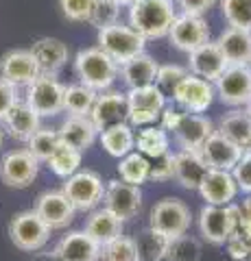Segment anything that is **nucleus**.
Masks as SVG:
<instances>
[{
    "label": "nucleus",
    "mask_w": 251,
    "mask_h": 261,
    "mask_svg": "<svg viewBox=\"0 0 251 261\" xmlns=\"http://www.w3.org/2000/svg\"><path fill=\"white\" fill-rule=\"evenodd\" d=\"M177 18L173 0H133L129 5V27L147 39L168 35Z\"/></svg>",
    "instance_id": "nucleus-1"
},
{
    "label": "nucleus",
    "mask_w": 251,
    "mask_h": 261,
    "mask_svg": "<svg viewBox=\"0 0 251 261\" xmlns=\"http://www.w3.org/2000/svg\"><path fill=\"white\" fill-rule=\"evenodd\" d=\"M75 72H77L79 83H83L85 87L94 89L96 94H101L111 89L114 81L118 79L120 65L109 55H105L99 46H92L77 53Z\"/></svg>",
    "instance_id": "nucleus-2"
},
{
    "label": "nucleus",
    "mask_w": 251,
    "mask_h": 261,
    "mask_svg": "<svg viewBox=\"0 0 251 261\" xmlns=\"http://www.w3.org/2000/svg\"><path fill=\"white\" fill-rule=\"evenodd\" d=\"M96 42H99L101 50L109 55L118 65H123L129 59H133L135 55L144 53V46H147V39L140 33H135L129 24H120V22L101 29L99 35H96Z\"/></svg>",
    "instance_id": "nucleus-3"
},
{
    "label": "nucleus",
    "mask_w": 251,
    "mask_h": 261,
    "mask_svg": "<svg viewBox=\"0 0 251 261\" xmlns=\"http://www.w3.org/2000/svg\"><path fill=\"white\" fill-rule=\"evenodd\" d=\"M9 238L22 252H37L51 240V226L37 216L35 209H27L11 218Z\"/></svg>",
    "instance_id": "nucleus-4"
},
{
    "label": "nucleus",
    "mask_w": 251,
    "mask_h": 261,
    "mask_svg": "<svg viewBox=\"0 0 251 261\" xmlns=\"http://www.w3.org/2000/svg\"><path fill=\"white\" fill-rule=\"evenodd\" d=\"M61 192L66 194L75 211H94L103 202L105 183L94 170H79L72 176L63 178Z\"/></svg>",
    "instance_id": "nucleus-5"
},
{
    "label": "nucleus",
    "mask_w": 251,
    "mask_h": 261,
    "mask_svg": "<svg viewBox=\"0 0 251 261\" xmlns=\"http://www.w3.org/2000/svg\"><path fill=\"white\" fill-rule=\"evenodd\" d=\"M240 209L234 205H203L199 214V233L208 244L214 246H223L225 242L232 238V233L236 231Z\"/></svg>",
    "instance_id": "nucleus-6"
},
{
    "label": "nucleus",
    "mask_w": 251,
    "mask_h": 261,
    "mask_svg": "<svg viewBox=\"0 0 251 261\" xmlns=\"http://www.w3.org/2000/svg\"><path fill=\"white\" fill-rule=\"evenodd\" d=\"M63 94L66 85H61L57 76L39 74L33 83L27 85V105L39 118H53L63 111Z\"/></svg>",
    "instance_id": "nucleus-7"
},
{
    "label": "nucleus",
    "mask_w": 251,
    "mask_h": 261,
    "mask_svg": "<svg viewBox=\"0 0 251 261\" xmlns=\"http://www.w3.org/2000/svg\"><path fill=\"white\" fill-rule=\"evenodd\" d=\"M190 222H192L190 207L179 198H162L159 202L153 205L149 214V226L164 233L171 240L188 233Z\"/></svg>",
    "instance_id": "nucleus-8"
},
{
    "label": "nucleus",
    "mask_w": 251,
    "mask_h": 261,
    "mask_svg": "<svg viewBox=\"0 0 251 261\" xmlns=\"http://www.w3.org/2000/svg\"><path fill=\"white\" fill-rule=\"evenodd\" d=\"M214 92L218 100L227 107L240 109L251 100V68L249 65H227L216 79Z\"/></svg>",
    "instance_id": "nucleus-9"
},
{
    "label": "nucleus",
    "mask_w": 251,
    "mask_h": 261,
    "mask_svg": "<svg viewBox=\"0 0 251 261\" xmlns=\"http://www.w3.org/2000/svg\"><path fill=\"white\" fill-rule=\"evenodd\" d=\"M39 174V161L27 148L7 152L0 161V181L11 190H27Z\"/></svg>",
    "instance_id": "nucleus-10"
},
{
    "label": "nucleus",
    "mask_w": 251,
    "mask_h": 261,
    "mask_svg": "<svg viewBox=\"0 0 251 261\" xmlns=\"http://www.w3.org/2000/svg\"><path fill=\"white\" fill-rule=\"evenodd\" d=\"M103 207L109 209L114 216L120 220H131L138 216L142 207V192L140 187L129 185L120 178H111L105 183V194H103Z\"/></svg>",
    "instance_id": "nucleus-11"
},
{
    "label": "nucleus",
    "mask_w": 251,
    "mask_h": 261,
    "mask_svg": "<svg viewBox=\"0 0 251 261\" xmlns=\"http://www.w3.org/2000/svg\"><path fill=\"white\" fill-rule=\"evenodd\" d=\"M166 37L171 39V44L177 50L188 55L192 50H197L199 46H203L206 42H210V27L201 15L177 13V18Z\"/></svg>",
    "instance_id": "nucleus-12"
},
{
    "label": "nucleus",
    "mask_w": 251,
    "mask_h": 261,
    "mask_svg": "<svg viewBox=\"0 0 251 261\" xmlns=\"http://www.w3.org/2000/svg\"><path fill=\"white\" fill-rule=\"evenodd\" d=\"M214 96H216L214 83L203 81L188 72V76L177 87L173 102L179 105V109L186 113H203L210 109V105L214 102Z\"/></svg>",
    "instance_id": "nucleus-13"
},
{
    "label": "nucleus",
    "mask_w": 251,
    "mask_h": 261,
    "mask_svg": "<svg viewBox=\"0 0 251 261\" xmlns=\"http://www.w3.org/2000/svg\"><path fill=\"white\" fill-rule=\"evenodd\" d=\"M129 116V102H127V94L123 92H114V89H107V92H101L94 100V107L90 111V118L94 122L96 130H105L111 128L116 124H123L127 122Z\"/></svg>",
    "instance_id": "nucleus-14"
},
{
    "label": "nucleus",
    "mask_w": 251,
    "mask_h": 261,
    "mask_svg": "<svg viewBox=\"0 0 251 261\" xmlns=\"http://www.w3.org/2000/svg\"><path fill=\"white\" fill-rule=\"evenodd\" d=\"M42 74L31 50H9L0 59V79L13 87H27Z\"/></svg>",
    "instance_id": "nucleus-15"
},
{
    "label": "nucleus",
    "mask_w": 251,
    "mask_h": 261,
    "mask_svg": "<svg viewBox=\"0 0 251 261\" xmlns=\"http://www.w3.org/2000/svg\"><path fill=\"white\" fill-rule=\"evenodd\" d=\"M227 65L230 63L225 59V55L212 39L199 46L197 50L188 53V72L203 81H210V83H216V79L223 74Z\"/></svg>",
    "instance_id": "nucleus-16"
},
{
    "label": "nucleus",
    "mask_w": 251,
    "mask_h": 261,
    "mask_svg": "<svg viewBox=\"0 0 251 261\" xmlns=\"http://www.w3.org/2000/svg\"><path fill=\"white\" fill-rule=\"evenodd\" d=\"M33 209L37 211V216L51 226V231L66 228L72 220H75V214H77L75 207L70 205V200L66 198V194H63L61 190L39 194V198H37Z\"/></svg>",
    "instance_id": "nucleus-17"
},
{
    "label": "nucleus",
    "mask_w": 251,
    "mask_h": 261,
    "mask_svg": "<svg viewBox=\"0 0 251 261\" xmlns=\"http://www.w3.org/2000/svg\"><path fill=\"white\" fill-rule=\"evenodd\" d=\"M199 152H201V157H203L206 166L210 170H225V172H232L245 150L238 148V146L234 142H230L227 137H223L221 133L214 130V133L208 137V142L201 146Z\"/></svg>",
    "instance_id": "nucleus-18"
},
{
    "label": "nucleus",
    "mask_w": 251,
    "mask_h": 261,
    "mask_svg": "<svg viewBox=\"0 0 251 261\" xmlns=\"http://www.w3.org/2000/svg\"><path fill=\"white\" fill-rule=\"evenodd\" d=\"M201 198L206 200V205H232L234 198L238 196V185L232 172L225 170H208L206 178L201 181L199 190Z\"/></svg>",
    "instance_id": "nucleus-19"
},
{
    "label": "nucleus",
    "mask_w": 251,
    "mask_h": 261,
    "mask_svg": "<svg viewBox=\"0 0 251 261\" xmlns=\"http://www.w3.org/2000/svg\"><path fill=\"white\" fill-rule=\"evenodd\" d=\"M57 261H101V246L85 231H70L55 246Z\"/></svg>",
    "instance_id": "nucleus-20"
},
{
    "label": "nucleus",
    "mask_w": 251,
    "mask_h": 261,
    "mask_svg": "<svg viewBox=\"0 0 251 261\" xmlns=\"http://www.w3.org/2000/svg\"><path fill=\"white\" fill-rule=\"evenodd\" d=\"M214 130V122L206 118L203 113H184L179 126L175 130V137L181 150H201V146L208 142V137Z\"/></svg>",
    "instance_id": "nucleus-21"
},
{
    "label": "nucleus",
    "mask_w": 251,
    "mask_h": 261,
    "mask_svg": "<svg viewBox=\"0 0 251 261\" xmlns=\"http://www.w3.org/2000/svg\"><path fill=\"white\" fill-rule=\"evenodd\" d=\"M31 55L35 57L42 74L57 76V72L68 63L70 50H68V46L57 37H42L31 46Z\"/></svg>",
    "instance_id": "nucleus-22"
},
{
    "label": "nucleus",
    "mask_w": 251,
    "mask_h": 261,
    "mask_svg": "<svg viewBox=\"0 0 251 261\" xmlns=\"http://www.w3.org/2000/svg\"><path fill=\"white\" fill-rule=\"evenodd\" d=\"M57 133H59L61 144H66V146H70V148L83 152L96 142L99 130H96L94 122L87 116H68L61 122Z\"/></svg>",
    "instance_id": "nucleus-23"
},
{
    "label": "nucleus",
    "mask_w": 251,
    "mask_h": 261,
    "mask_svg": "<svg viewBox=\"0 0 251 261\" xmlns=\"http://www.w3.org/2000/svg\"><path fill=\"white\" fill-rule=\"evenodd\" d=\"M208 166L199 150H179L175 152V178L184 190L197 192L201 181L208 174Z\"/></svg>",
    "instance_id": "nucleus-24"
},
{
    "label": "nucleus",
    "mask_w": 251,
    "mask_h": 261,
    "mask_svg": "<svg viewBox=\"0 0 251 261\" xmlns=\"http://www.w3.org/2000/svg\"><path fill=\"white\" fill-rule=\"evenodd\" d=\"M216 44L230 65H249L251 63V31L227 27L218 35Z\"/></svg>",
    "instance_id": "nucleus-25"
},
{
    "label": "nucleus",
    "mask_w": 251,
    "mask_h": 261,
    "mask_svg": "<svg viewBox=\"0 0 251 261\" xmlns=\"http://www.w3.org/2000/svg\"><path fill=\"white\" fill-rule=\"evenodd\" d=\"M39 120H42V118H39L37 113L29 107L27 100H18L11 107V111L5 116L3 124H5V130L13 137V140L29 142L31 137L35 135V130L42 126V124H39Z\"/></svg>",
    "instance_id": "nucleus-26"
},
{
    "label": "nucleus",
    "mask_w": 251,
    "mask_h": 261,
    "mask_svg": "<svg viewBox=\"0 0 251 261\" xmlns=\"http://www.w3.org/2000/svg\"><path fill=\"white\" fill-rule=\"evenodd\" d=\"M123 228H125L123 220L111 214L109 209L101 207V209H94L90 214L83 231L90 235L99 246H105V244H109L116 238H120V235H123Z\"/></svg>",
    "instance_id": "nucleus-27"
},
{
    "label": "nucleus",
    "mask_w": 251,
    "mask_h": 261,
    "mask_svg": "<svg viewBox=\"0 0 251 261\" xmlns=\"http://www.w3.org/2000/svg\"><path fill=\"white\" fill-rule=\"evenodd\" d=\"M157 68H159V63L153 59L151 55L140 53V55H135L133 59H129L127 63L120 65V76H123L125 85L129 89L149 87V85H155Z\"/></svg>",
    "instance_id": "nucleus-28"
},
{
    "label": "nucleus",
    "mask_w": 251,
    "mask_h": 261,
    "mask_svg": "<svg viewBox=\"0 0 251 261\" xmlns=\"http://www.w3.org/2000/svg\"><path fill=\"white\" fill-rule=\"evenodd\" d=\"M216 133L227 137L242 150H251V116L245 109H234L218 120Z\"/></svg>",
    "instance_id": "nucleus-29"
},
{
    "label": "nucleus",
    "mask_w": 251,
    "mask_h": 261,
    "mask_svg": "<svg viewBox=\"0 0 251 261\" xmlns=\"http://www.w3.org/2000/svg\"><path fill=\"white\" fill-rule=\"evenodd\" d=\"M101 146L105 148V152L111 154V157L123 159L125 154L135 150V130H133V126H129L127 122H123V124H116L111 128L101 130Z\"/></svg>",
    "instance_id": "nucleus-30"
},
{
    "label": "nucleus",
    "mask_w": 251,
    "mask_h": 261,
    "mask_svg": "<svg viewBox=\"0 0 251 261\" xmlns=\"http://www.w3.org/2000/svg\"><path fill=\"white\" fill-rule=\"evenodd\" d=\"M135 148L147 159H155L171 150V140H168V133L159 124H151L135 133Z\"/></svg>",
    "instance_id": "nucleus-31"
},
{
    "label": "nucleus",
    "mask_w": 251,
    "mask_h": 261,
    "mask_svg": "<svg viewBox=\"0 0 251 261\" xmlns=\"http://www.w3.org/2000/svg\"><path fill=\"white\" fill-rule=\"evenodd\" d=\"M168 244H171V238H166L164 233H159L151 226L144 228L135 238L138 261H164L168 252Z\"/></svg>",
    "instance_id": "nucleus-32"
},
{
    "label": "nucleus",
    "mask_w": 251,
    "mask_h": 261,
    "mask_svg": "<svg viewBox=\"0 0 251 261\" xmlns=\"http://www.w3.org/2000/svg\"><path fill=\"white\" fill-rule=\"evenodd\" d=\"M149 166H151V161L144 154L133 150L125 154L123 159H118V176H120V181L140 187L149 181Z\"/></svg>",
    "instance_id": "nucleus-33"
},
{
    "label": "nucleus",
    "mask_w": 251,
    "mask_h": 261,
    "mask_svg": "<svg viewBox=\"0 0 251 261\" xmlns=\"http://www.w3.org/2000/svg\"><path fill=\"white\" fill-rule=\"evenodd\" d=\"M96 96L99 94L83 83L68 85L63 94V111H68V116H90Z\"/></svg>",
    "instance_id": "nucleus-34"
},
{
    "label": "nucleus",
    "mask_w": 251,
    "mask_h": 261,
    "mask_svg": "<svg viewBox=\"0 0 251 261\" xmlns=\"http://www.w3.org/2000/svg\"><path fill=\"white\" fill-rule=\"evenodd\" d=\"M81 161H83V152H79L75 148H70L66 144H59L57 150H55L51 157H48V168L51 172L59 178H68L75 172L81 170Z\"/></svg>",
    "instance_id": "nucleus-35"
},
{
    "label": "nucleus",
    "mask_w": 251,
    "mask_h": 261,
    "mask_svg": "<svg viewBox=\"0 0 251 261\" xmlns=\"http://www.w3.org/2000/svg\"><path fill=\"white\" fill-rule=\"evenodd\" d=\"M129 109H144V111H162L168 105V98L157 89V85L138 87L127 92Z\"/></svg>",
    "instance_id": "nucleus-36"
},
{
    "label": "nucleus",
    "mask_w": 251,
    "mask_h": 261,
    "mask_svg": "<svg viewBox=\"0 0 251 261\" xmlns=\"http://www.w3.org/2000/svg\"><path fill=\"white\" fill-rule=\"evenodd\" d=\"M29 144V152L33 154V157L42 163V161H48V157L57 150V146L61 144L59 140V133H57V128H44V126H39L35 130V135L31 137V140L27 142Z\"/></svg>",
    "instance_id": "nucleus-37"
},
{
    "label": "nucleus",
    "mask_w": 251,
    "mask_h": 261,
    "mask_svg": "<svg viewBox=\"0 0 251 261\" xmlns=\"http://www.w3.org/2000/svg\"><path fill=\"white\" fill-rule=\"evenodd\" d=\"M164 261H201V242L188 233L173 238Z\"/></svg>",
    "instance_id": "nucleus-38"
},
{
    "label": "nucleus",
    "mask_w": 251,
    "mask_h": 261,
    "mask_svg": "<svg viewBox=\"0 0 251 261\" xmlns=\"http://www.w3.org/2000/svg\"><path fill=\"white\" fill-rule=\"evenodd\" d=\"M186 76H188V68L177 65V63H166V65H159L157 68L155 85H157L159 92L168 98V100H173L177 87H179V83Z\"/></svg>",
    "instance_id": "nucleus-39"
},
{
    "label": "nucleus",
    "mask_w": 251,
    "mask_h": 261,
    "mask_svg": "<svg viewBox=\"0 0 251 261\" xmlns=\"http://www.w3.org/2000/svg\"><path fill=\"white\" fill-rule=\"evenodd\" d=\"M221 13L230 27L251 31V0H221Z\"/></svg>",
    "instance_id": "nucleus-40"
},
{
    "label": "nucleus",
    "mask_w": 251,
    "mask_h": 261,
    "mask_svg": "<svg viewBox=\"0 0 251 261\" xmlns=\"http://www.w3.org/2000/svg\"><path fill=\"white\" fill-rule=\"evenodd\" d=\"M101 261H138L135 240L120 235L114 242L101 246Z\"/></svg>",
    "instance_id": "nucleus-41"
},
{
    "label": "nucleus",
    "mask_w": 251,
    "mask_h": 261,
    "mask_svg": "<svg viewBox=\"0 0 251 261\" xmlns=\"http://www.w3.org/2000/svg\"><path fill=\"white\" fill-rule=\"evenodd\" d=\"M120 18V5L114 3V0H96L92 15H90V24L96 29H105V27H111L116 24Z\"/></svg>",
    "instance_id": "nucleus-42"
},
{
    "label": "nucleus",
    "mask_w": 251,
    "mask_h": 261,
    "mask_svg": "<svg viewBox=\"0 0 251 261\" xmlns=\"http://www.w3.org/2000/svg\"><path fill=\"white\" fill-rule=\"evenodd\" d=\"M149 181L153 183H162V181H171L175 178V152H164L155 159H149Z\"/></svg>",
    "instance_id": "nucleus-43"
},
{
    "label": "nucleus",
    "mask_w": 251,
    "mask_h": 261,
    "mask_svg": "<svg viewBox=\"0 0 251 261\" xmlns=\"http://www.w3.org/2000/svg\"><path fill=\"white\" fill-rule=\"evenodd\" d=\"M96 0H59L61 15L70 22H90Z\"/></svg>",
    "instance_id": "nucleus-44"
},
{
    "label": "nucleus",
    "mask_w": 251,
    "mask_h": 261,
    "mask_svg": "<svg viewBox=\"0 0 251 261\" xmlns=\"http://www.w3.org/2000/svg\"><path fill=\"white\" fill-rule=\"evenodd\" d=\"M234 178H236L238 192L242 194H251V150H245L242 157L238 159V163L232 170Z\"/></svg>",
    "instance_id": "nucleus-45"
},
{
    "label": "nucleus",
    "mask_w": 251,
    "mask_h": 261,
    "mask_svg": "<svg viewBox=\"0 0 251 261\" xmlns=\"http://www.w3.org/2000/svg\"><path fill=\"white\" fill-rule=\"evenodd\" d=\"M18 100H20L18 87H13V85L7 83V81L0 79V122L5 120V116L11 111V107Z\"/></svg>",
    "instance_id": "nucleus-46"
},
{
    "label": "nucleus",
    "mask_w": 251,
    "mask_h": 261,
    "mask_svg": "<svg viewBox=\"0 0 251 261\" xmlns=\"http://www.w3.org/2000/svg\"><path fill=\"white\" fill-rule=\"evenodd\" d=\"M179 3V9H181V13H186V15H203L212 9V7L218 3V0H177Z\"/></svg>",
    "instance_id": "nucleus-47"
},
{
    "label": "nucleus",
    "mask_w": 251,
    "mask_h": 261,
    "mask_svg": "<svg viewBox=\"0 0 251 261\" xmlns=\"http://www.w3.org/2000/svg\"><path fill=\"white\" fill-rule=\"evenodd\" d=\"M184 113L186 111H181V109H177V107H173V105H166L164 109H162V113H159V126L166 130H177V126H179V122H181V118H184Z\"/></svg>",
    "instance_id": "nucleus-48"
},
{
    "label": "nucleus",
    "mask_w": 251,
    "mask_h": 261,
    "mask_svg": "<svg viewBox=\"0 0 251 261\" xmlns=\"http://www.w3.org/2000/svg\"><path fill=\"white\" fill-rule=\"evenodd\" d=\"M225 244H227V250H230V255H232L234 261H242V259L251 257V244L247 240H242L240 235H232Z\"/></svg>",
    "instance_id": "nucleus-49"
},
{
    "label": "nucleus",
    "mask_w": 251,
    "mask_h": 261,
    "mask_svg": "<svg viewBox=\"0 0 251 261\" xmlns=\"http://www.w3.org/2000/svg\"><path fill=\"white\" fill-rule=\"evenodd\" d=\"M238 209H240V216L251 222V194H249V198L242 202V207H238Z\"/></svg>",
    "instance_id": "nucleus-50"
},
{
    "label": "nucleus",
    "mask_w": 251,
    "mask_h": 261,
    "mask_svg": "<svg viewBox=\"0 0 251 261\" xmlns=\"http://www.w3.org/2000/svg\"><path fill=\"white\" fill-rule=\"evenodd\" d=\"M114 3H118L120 7H129V5L133 3V0H114Z\"/></svg>",
    "instance_id": "nucleus-51"
},
{
    "label": "nucleus",
    "mask_w": 251,
    "mask_h": 261,
    "mask_svg": "<svg viewBox=\"0 0 251 261\" xmlns=\"http://www.w3.org/2000/svg\"><path fill=\"white\" fill-rule=\"evenodd\" d=\"M245 111H247V113H249V116H251V100L247 102V107H245Z\"/></svg>",
    "instance_id": "nucleus-52"
},
{
    "label": "nucleus",
    "mask_w": 251,
    "mask_h": 261,
    "mask_svg": "<svg viewBox=\"0 0 251 261\" xmlns=\"http://www.w3.org/2000/svg\"><path fill=\"white\" fill-rule=\"evenodd\" d=\"M3 140H5V135H3V128H0V146H3Z\"/></svg>",
    "instance_id": "nucleus-53"
},
{
    "label": "nucleus",
    "mask_w": 251,
    "mask_h": 261,
    "mask_svg": "<svg viewBox=\"0 0 251 261\" xmlns=\"http://www.w3.org/2000/svg\"><path fill=\"white\" fill-rule=\"evenodd\" d=\"M242 261H251V259H242Z\"/></svg>",
    "instance_id": "nucleus-54"
},
{
    "label": "nucleus",
    "mask_w": 251,
    "mask_h": 261,
    "mask_svg": "<svg viewBox=\"0 0 251 261\" xmlns=\"http://www.w3.org/2000/svg\"><path fill=\"white\" fill-rule=\"evenodd\" d=\"M249 68H251V63H249Z\"/></svg>",
    "instance_id": "nucleus-55"
}]
</instances>
